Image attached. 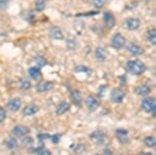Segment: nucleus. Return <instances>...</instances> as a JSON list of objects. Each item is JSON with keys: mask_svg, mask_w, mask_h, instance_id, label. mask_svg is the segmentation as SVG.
Listing matches in <instances>:
<instances>
[{"mask_svg": "<svg viewBox=\"0 0 156 155\" xmlns=\"http://www.w3.org/2000/svg\"><path fill=\"white\" fill-rule=\"evenodd\" d=\"M54 87L53 81H40L37 84V93H46V92L51 91Z\"/></svg>", "mask_w": 156, "mask_h": 155, "instance_id": "nucleus-7", "label": "nucleus"}, {"mask_svg": "<svg viewBox=\"0 0 156 155\" xmlns=\"http://www.w3.org/2000/svg\"><path fill=\"white\" fill-rule=\"evenodd\" d=\"M73 149H74L75 153H77V154H84L85 152H87V146L81 143L75 145V146L73 147Z\"/></svg>", "mask_w": 156, "mask_h": 155, "instance_id": "nucleus-25", "label": "nucleus"}, {"mask_svg": "<svg viewBox=\"0 0 156 155\" xmlns=\"http://www.w3.org/2000/svg\"><path fill=\"white\" fill-rule=\"evenodd\" d=\"M127 49L128 51L130 52L131 54H133V55L135 56H140L144 54V49L142 48V47H140L138 45L136 44H133V43H130L129 45L127 46Z\"/></svg>", "mask_w": 156, "mask_h": 155, "instance_id": "nucleus-15", "label": "nucleus"}, {"mask_svg": "<svg viewBox=\"0 0 156 155\" xmlns=\"http://www.w3.org/2000/svg\"><path fill=\"white\" fill-rule=\"evenodd\" d=\"M4 145H5V147L7 149L14 150V149H16L17 147H18V141H17L15 136H11V137H9V139H6L5 141H4Z\"/></svg>", "mask_w": 156, "mask_h": 155, "instance_id": "nucleus-20", "label": "nucleus"}, {"mask_svg": "<svg viewBox=\"0 0 156 155\" xmlns=\"http://www.w3.org/2000/svg\"><path fill=\"white\" fill-rule=\"evenodd\" d=\"M76 46H77V43H76L75 40H72V39L67 40V47L70 50H74L75 48H76Z\"/></svg>", "mask_w": 156, "mask_h": 155, "instance_id": "nucleus-31", "label": "nucleus"}, {"mask_svg": "<svg viewBox=\"0 0 156 155\" xmlns=\"http://www.w3.org/2000/svg\"><path fill=\"white\" fill-rule=\"evenodd\" d=\"M103 16H104L103 17V20H104L105 26H106L108 29H112L115 25V16L112 15V12H105Z\"/></svg>", "mask_w": 156, "mask_h": 155, "instance_id": "nucleus-11", "label": "nucleus"}, {"mask_svg": "<svg viewBox=\"0 0 156 155\" xmlns=\"http://www.w3.org/2000/svg\"><path fill=\"white\" fill-rule=\"evenodd\" d=\"M152 114H153V117H154V118H156V104H155L154 109H153V111H152Z\"/></svg>", "mask_w": 156, "mask_h": 155, "instance_id": "nucleus-38", "label": "nucleus"}, {"mask_svg": "<svg viewBox=\"0 0 156 155\" xmlns=\"http://www.w3.org/2000/svg\"><path fill=\"white\" fill-rule=\"evenodd\" d=\"M126 26L129 30H136L140 26V20L138 18H128L126 20Z\"/></svg>", "mask_w": 156, "mask_h": 155, "instance_id": "nucleus-14", "label": "nucleus"}, {"mask_svg": "<svg viewBox=\"0 0 156 155\" xmlns=\"http://www.w3.org/2000/svg\"><path fill=\"white\" fill-rule=\"evenodd\" d=\"M85 104H87V109L90 111H94L99 107V101L94 95H89L85 99Z\"/></svg>", "mask_w": 156, "mask_h": 155, "instance_id": "nucleus-8", "label": "nucleus"}, {"mask_svg": "<svg viewBox=\"0 0 156 155\" xmlns=\"http://www.w3.org/2000/svg\"><path fill=\"white\" fill-rule=\"evenodd\" d=\"M50 37L54 40H62L64 39V33H62V28L58 26H52L50 28Z\"/></svg>", "mask_w": 156, "mask_h": 155, "instance_id": "nucleus-17", "label": "nucleus"}, {"mask_svg": "<svg viewBox=\"0 0 156 155\" xmlns=\"http://www.w3.org/2000/svg\"><path fill=\"white\" fill-rule=\"evenodd\" d=\"M29 133L30 129L25 125H16L12 129V134L15 137H23L25 136H28Z\"/></svg>", "mask_w": 156, "mask_h": 155, "instance_id": "nucleus-3", "label": "nucleus"}, {"mask_svg": "<svg viewBox=\"0 0 156 155\" xmlns=\"http://www.w3.org/2000/svg\"><path fill=\"white\" fill-rule=\"evenodd\" d=\"M48 1H49V0H48Z\"/></svg>", "mask_w": 156, "mask_h": 155, "instance_id": "nucleus-41", "label": "nucleus"}, {"mask_svg": "<svg viewBox=\"0 0 156 155\" xmlns=\"http://www.w3.org/2000/svg\"><path fill=\"white\" fill-rule=\"evenodd\" d=\"M28 75L30 78L37 79L41 76V69H40L39 67H30L28 69Z\"/></svg>", "mask_w": 156, "mask_h": 155, "instance_id": "nucleus-21", "label": "nucleus"}, {"mask_svg": "<svg viewBox=\"0 0 156 155\" xmlns=\"http://www.w3.org/2000/svg\"><path fill=\"white\" fill-rule=\"evenodd\" d=\"M21 145L24 147V148H30V147L34 145V139L28 136H25L22 137Z\"/></svg>", "mask_w": 156, "mask_h": 155, "instance_id": "nucleus-22", "label": "nucleus"}, {"mask_svg": "<svg viewBox=\"0 0 156 155\" xmlns=\"http://www.w3.org/2000/svg\"><path fill=\"white\" fill-rule=\"evenodd\" d=\"M50 139L53 144H58L59 143V139H60V136L59 134H54V136H50Z\"/></svg>", "mask_w": 156, "mask_h": 155, "instance_id": "nucleus-34", "label": "nucleus"}, {"mask_svg": "<svg viewBox=\"0 0 156 155\" xmlns=\"http://www.w3.org/2000/svg\"><path fill=\"white\" fill-rule=\"evenodd\" d=\"M138 155H152L151 153H146V152H143V153H140V154H138Z\"/></svg>", "mask_w": 156, "mask_h": 155, "instance_id": "nucleus-39", "label": "nucleus"}, {"mask_svg": "<svg viewBox=\"0 0 156 155\" xmlns=\"http://www.w3.org/2000/svg\"><path fill=\"white\" fill-rule=\"evenodd\" d=\"M20 86L23 90H29L31 87V82L28 79H22L21 82H20Z\"/></svg>", "mask_w": 156, "mask_h": 155, "instance_id": "nucleus-30", "label": "nucleus"}, {"mask_svg": "<svg viewBox=\"0 0 156 155\" xmlns=\"http://www.w3.org/2000/svg\"><path fill=\"white\" fill-rule=\"evenodd\" d=\"M148 40L150 41V43L152 45H156V29L151 28L148 30Z\"/></svg>", "mask_w": 156, "mask_h": 155, "instance_id": "nucleus-24", "label": "nucleus"}, {"mask_svg": "<svg viewBox=\"0 0 156 155\" xmlns=\"http://www.w3.org/2000/svg\"><path fill=\"white\" fill-rule=\"evenodd\" d=\"M34 62H36L37 67L42 68V67H44L47 65V59L42 55H37V56L34 57Z\"/></svg>", "mask_w": 156, "mask_h": 155, "instance_id": "nucleus-23", "label": "nucleus"}, {"mask_svg": "<svg viewBox=\"0 0 156 155\" xmlns=\"http://www.w3.org/2000/svg\"><path fill=\"white\" fill-rule=\"evenodd\" d=\"M22 107V100L19 97H14L7 103V108L12 112H17L21 109Z\"/></svg>", "mask_w": 156, "mask_h": 155, "instance_id": "nucleus-6", "label": "nucleus"}, {"mask_svg": "<svg viewBox=\"0 0 156 155\" xmlns=\"http://www.w3.org/2000/svg\"><path fill=\"white\" fill-rule=\"evenodd\" d=\"M69 109H70V104L68 103L67 101H62V102H59V104L57 105L55 112H56L57 116H62V114H66Z\"/></svg>", "mask_w": 156, "mask_h": 155, "instance_id": "nucleus-18", "label": "nucleus"}, {"mask_svg": "<svg viewBox=\"0 0 156 155\" xmlns=\"http://www.w3.org/2000/svg\"><path fill=\"white\" fill-rule=\"evenodd\" d=\"M115 136H117L118 141L120 142L121 144H127L129 142V132L126 129H117L115 131Z\"/></svg>", "mask_w": 156, "mask_h": 155, "instance_id": "nucleus-9", "label": "nucleus"}, {"mask_svg": "<svg viewBox=\"0 0 156 155\" xmlns=\"http://www.w3.org/2000/svg\"><path fill=\"white\" fill-rule=\"evenodd\" d=\"M103 155H112V151L109 148H106L103 151Z\"/></svg>", "mask_w": 156, "mask_h": 155, "instance_id": "nucleus-37", "label": "nucleus"}, {"mask_svg": "<svg viewBox=\"0 0 156 155\" xmlns=\"http://www.w3.org/2000/svg\"><path fill=\"white\" fill-rule=\"evenodd\" d=\"M151 92V89L150 86H146V84H142V86H138L135 87V93L140 96H147L149 95Z\"/></svg>", "mask_w": 156, "mask_h": 155, "instance_id": "nucleus-19", "label": "nucleus"}, {"mask_svg": "<svg viewBox=\"0 0 156 155\" xmlns=\"http://www.w3.org/2000/svg\"><path fill=\"white\" fill-rule=\"evenodd\" d=\"M34 7H36L37 12H43L46 9V0H37L34 3Z\"/></svg>", "mask_w": 156, "mask_h": 155, "instance_id": "nucleus-26", "label": "nucleus"}, {"mask_svg": "<svg viewBox=\"0 0 156 155\" xmlns=\"http://www.w3.org/2000/svg\"><path fill=\"white\" fill-rule=\"evenodd\" d=\"M75 71L78 72V73H87V75H90V73H92V70L87 66H77L75 68Z\"/></svg>", "mask_w": 156, "mask_h": 155, "instance_id": "nucleus-28", "label": "nucleus"}, {"mask_svg": "<svg viewBox=\"0 0 156 155\" xmlns=\"http://www.w3.org/2000/svg\"><path fill=\"white\" fill-rule=\"evenodd\" d=\"M127 70L129 73L135 76H140L146 71V65L143 62L137 61V59H133V61H128L126 64Z\"/></svg>", "mask_w": 156, "mask_h": 155, "instance_id": "nucleus-1", "label": "nucleus"}, {"mask_svg": "<svg viewBox=\"0 0 156 155\" xmlns=\"http://www.w3.org/2000/svg\"><path fill=\"white\" fill-rule=\"evenodd\" d=\"M90 139L98 146H103L108 143V137L102 131H94L90 134Z\"/></svg>", "mask_w": 156, "mask_h": 155, "instance_id": "nucleus-2", "label": "nucleus"}, {"mask_svg": "<svg viewBox=\"0 0 156 155\" xmlns=\"http://www.w3.org/2000/svg\"><path fill=\"white\" fill-rule=\"evenodd\" d=\"M107 0H92V3L96 9H101L105 5Z\"/></svg>", "mask_w": 156, "mask_h": 155, "instance_id": "nucleus-29", "label": "nucleus"}, {"mask_svg": "<svg viewBox=\"0 0 156 155\" xmlns=\"http://www.w3.org/2000/svg\"><path fill=\"white\" fill-rule=\"evenodd\" d=\"M6 119V111L2 106H0V124H2Z\"/></svg>", "mask_w": 156, "mask_h": 155, "instance_id": "nucleus-32", "label": "nucleus"}, {"mask_svg": "<svg viewBox=\"0 0 156 155\" xmlns=\"http://www.w3.org/2000/svg\"><path fill=\"white\" fill-rule=\"evenodd\" d=\"M96 155H100V154H96Z\"/></svg>", "mask_w": 156, "mask_h": 155, "instance_id": "nucleus-40", "label": "nucleus"}, {"mask_svg": "<svg viewBox=\"0 0 156 155\" xmlns=\"http://www.w3.org/2000/svg\"><path fill=\"white\" fill-rule=\"evenodd\" d=\"M125 43H126V39H125V37L122 36L120 32L115 33L112 39V47L115 48V50L122 49L123 47L125 46Z\"/></svg>", "mask_w": 156, "mask_h": 155, "instance_id": "nucleus-4", "label": "nucleus"}, {"mask_svg": "<svg viewBox=\"0 0 156 155\" xmlns=\"http://www.w3.org/2000/svg\"><path fill=\"white\" fill-rule=\"evenodd\" d=\"M125 95L126 94H125L124 90L118 87V89L112 90V92L110 93V100H112V102H114V103H121V102L124 100Z\"/></svg>", "mask_w": 156, "mask_h": 155, "instance_id": "nucleus-5", "label": "nucleus"}, {"mask_svg": "<svg viewBox=\"0 0 156 155\" xmlns=\"http://www.w3.org/2000/svg\"><path fill=\"white\" fill-rule=\"evenodd\" d=\"M70 97H71V100L73 102V104L76 106H80L82 103V99H81V95H80V92L78 90H72L71 93H70Z\"/></svg>", "mask_w": 156, "mask_h": 155, "instance_id": "nucleus-16", "label": "nucleus"}, {"mask_svg": "<svg viewBox=\"0 0 156 155\" xmlns=\"http://www.w3.org/2000/svg\"><path fill=\"white\" fill-rule=\"evenodd\" d=\"M144 143L146 146L149 147V148H153V147L156 146V139L154 136H147V137H145Z\"/></svg>", "mask_w": 156, "mask_h": 155, "instance_id": "nucleus-27", "label": "nucleus"}, {"mask_svg": "<svg viewBox=\"0 0 156 155\" xmlns=\"http://www.w3.org/2000/svg\"><path fill=\"white\" fill-rule=\"evenodd\" d=\"M155 104L156 101L154 98H146L142 102V108L146 112H152L155 107Z\"/></svg>", "mask_w": 156, "mask_h": 155, "instance_id": "nucleus-10", "label": "nucleus"}, {"mask_svg": "<svg viewBox=\"0 0 156 155\" xmlns=\"http://www.w3.org/2000/svg\"><path fill=\"white\" fill-rule=\"evenodd\" d=\"M39 155H52V154H51V152H50L49 150H47V149H45V148H44V149H43L42 151L39 153Z\"/></svg>", "mask_w": 156, "mask_h": 155, "instance_id": "nucleus-36", "label": "nucleus"}, {"mask_svg": "<svg viewBox=\"0 0 156 155\" xmlns=\"http://www.w3.org/2000/svg\"><path fill=\"white\" fill-rule=\"evenodd\" d=\"M50 136H49V134H47V133H40L39 136H37V137H39V139H40V142H44L45 139H50Z\"/></svg>", "mask_w": 156, "mask_h": 155, "instance_id": "nucleus-35", "label": "nucleus"}, {"mask_svg": "<svg viewBox=\"0 0 156 155\" xmlns=\"http://www.w3.org/2000/svg\"><path fill=\"white\" fill-rule=\"evenodd\" d=\"M107 50L104 48V47H97L96 50H95V57L98 62H103L106 61L107 58Z\"/></svg>", "mask_w": 156, "mask_h": 155, "instance_id": "nucleus-12", "label": "nucleus"}, {"mask_svg": "<svg viewBox=\"0 0 156 155\" xmlns=\"http://www.w3.org/2000/svg\"><path fill=\"white\" fill-rule=\"evenodd\" d=\"M9 5V0H0V9L2 11H5Z\"/></svg>", "mask_w": 156, "mask_h": 155, "instance_id": "nucleus-33", "label": "nucleus"}, {"mask_svg": "<svg viewBox=\"0 0 156 155\" xmlns=\"http://www.w3.org/2000/svg\"><path fill=\"white\" fill-rule=\"evenodd\" d=\"M40 111V107L37 105H34V104H31V105H27L25 106L23 109H22V114L24 117H30L34 116V114H37Z\"/></svg>", "mask_w": 156, "mask_h": 155, "instance_id": "nucleus-13", "label": "nucleus"}]
</instances>
